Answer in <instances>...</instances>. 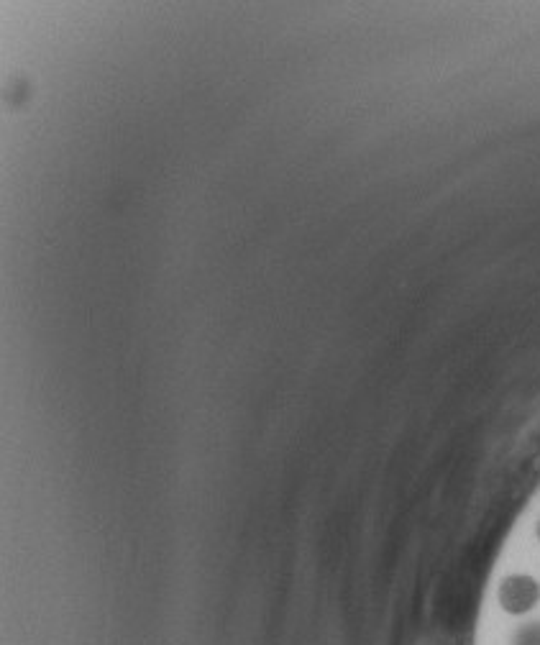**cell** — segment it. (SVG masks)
Masks as SVG:
<instances>
[{
	"label": "cell",
	"instance_id": "obj_2",
	"mask_svg": "<svg viewBox=\"0 0 540 645\" xmlns=\"http://www.w3.org/2000/svg\"><path fill=\"white\" fill-rule=\"evenodd\" d=\"M535 535H538V541H540V523H538V530H535Z\"/></svg>",
	"mask_w": 540,
	"mask_h": 645
},
{
	"label": "cell",
	"instance_id": "obj_1",
	"mask_svg": "<svg viewBox=\"0 0 540 645\" xmlns=\"http://www.w3.org/2000/svg\"><path fill=\"white\" fill-rule=\"evenodd\" d=\"M497 602L512 617H528L540 605V582L530 574H510L500 582Z\"/></svg>",
	"mask_w": 540,
	"mask_h": 645
}]
</instances>
